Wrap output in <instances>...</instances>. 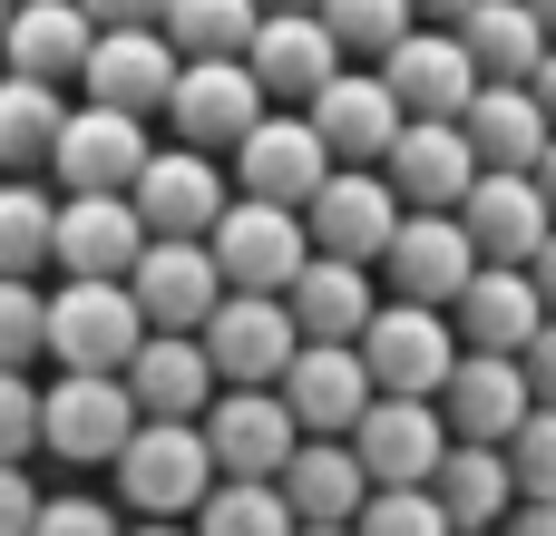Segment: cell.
I'll return each mask as SVG.
<instances>
[{"mask_svg":"<svg viewBox=\"0 0 556 536\" xmlns=\"http://www.w3.org/2000/svg\"><path fill=\"white\" fill-rule=\"evenodd\" d=\"M108 478H117L127 518H195V498L215 488V449L195 420H137L127 449L108 459Z\"/></svg>","mask_w":556,"mask_h":536,"instance_id":"cell-1","label":"cell"},{"mask_svg":"<svg viewBox=\"0 0 556 536\" xmlns=\"http://www.w3.org/2000/svg\"><path fill=\"white\" fill-rule=\"evenodd\" d=\"M137 342H147V312L127 293V273H59V293H49V361L59 371H127Z\"/></svg>","mask_w":556,"mask_h":536,"instance_id":"cell-2","label":"cell"},{"mask_svg":"<svg viewBox=\"0 0 556 536\" xmlns=\"http://www.w3.org/2000/svg\"><path fill=\"white\" fill-rule=\"evenodd\" d=\"M205 254H215V273H225V293H283L293 283V264L313 254V234H303V205H274V195H225V215L205 225Z\"/></svg>","mask_w":556,"mask_h":536,"instance_id":"cell-3","label":"cell"},{"mask_svg":"<svg viewBox=\"0 0 556 536\" xmlns=\"http://www.w3.org/2000/svg\"><path fill=\"white\" fill-rule=\"evenodd\" d=\"M127 430H137V400L117 371H59L39 391V449L59 469H108L127 449Z\"/></svg>","mask_w":556,"mask_h":536,"instance_id":"cell-4","label":"cell"},{"mask_svg":"<svg viewBox=\"0 0 556 536\" xmlns=\"http://www.w3.org/2000/svg\"><path fill=\"white\" fill-rule=\"evenodd\" d=\"M381 293H401V303H440L450 312V293L479 273V244H469V225H459V205H401V225H391V244H381Z\"/></svg>","mask_w":556,"mask_h":536,"instance_id":"cell-5","label":"cell"},{"mask_svg":"<svg viewBox=\"0 0 556 536\" xmlns=\"http://www.w3.org/2000/svg\"><path fill=\"white\" fill-rule=\"evenodd\" d=\"M352 352H362L371 391H420V400H430V391L450 381V361H459V332H450L440 303H401V293H381Z\"/></svg>","mask_w":556,"mask_h":536,"instance_id":"cell-6","label":"cell"},{"mask_svg":"<svg viewBox=\"0 0 556 536\" xmlns=\"http://www.w3.org/2000/svg\"><path fill=\"white\" fill-rule=\"evenodd\" d=\"M195 430H205V449H215V478H274V469L293 459V439H303V420L283 410L274 381H225V391L195 410Z\"/></svg>","mask_w":556,"mask_h":536,"instance_id":"cell-7","label":"cell"},{"mask_svg":"<svg viewBox=\"0 0 556 536\" xmlns=\"http://www.w3.org/2000/svg\"><path fill=\"white\" fill-rule=\"evenodd\" d=\"M274 98H264V78L244 68V59H176V88H166V127L186 137V146H205V156H235V137L264 117Z\"/></svg>","mask_w":556,"mask_h":536,"instance_id":"cell-8","label":"cell"},{"mask_svg":"<svg viewBox=\"0 0 556 536\" xmlns=\"http://www.w3.org/2000/svg\"><path fill=\"white\" fill-rule=\"evenodd\" d=\"M127 293H137L147 332H195V322L225 303V273H215L205 234H147L137 264H127Z\"/></svg>","mask_w":556,"mask_h":536,"instance_id":"cell-9","label":"cell"},{"mask_svg":"<svg viewBox=\"0 0 556 536\" xmlns=\"http://www.w3.org/2000/svg\"><path fill=\"white\" fill-rule=\"evenodd\" d=\"M342 439L362 449L371 488H420V478L440 469V449H450V420H440V400H420V391H371V410H362Z\"/></svg>","mask_w":556,"mask_h":536,"instance_id":"cell-10","label":"cell"},{"mask_svg":"<svg viewBox=\"0 0 556 536\" xmlns=\"http://www.w3.org/2000/svg\"><path fill=\"white\" fill-rule=\"evenodd\" d=\"M381 78H391V98H401L410 117H459V107L479 98V59H469V39H459L450 20H410V29L381 49Z\"/></svg>","mask_w":556,"mask_h":536,"instance_id":"cell-11","label":"cell"},{"mask_svg":"<svg viewBox=\"0 0 556 536\" xmlns=\"http://www.w3.org/2000/svg\"><path fill=\"white\" fill-rule=\"evenodd\" d=\"M147 117L137 107H108V98H78L68 117H59V137H49V176H59V195H78V186H127L137 166H147Z\"/></svg>","mask_w":556,"mask_h":536,"instance_id":"cell-12","label":"cell"},{"mask_svg":"<svg viewBox=\"0 0 556 536\" xmlns=\"http://www.w3.org/2000/svg\"><path fill=\"white\" fill-rule=\"evenodd\" d=\"M225 195H235L225 166H215L205 146H186V137H176V146H147V166L127 176V205H137L147 234H205V225L225 215Z\"/></svg>","mask_w":556,"mask_h":536,"instance_id":"cell-13","label":"cell"},{"mask_svg":"<svg viewBox=\"0 0 556 536\" xmlns=\"http://www.w3.org/2000/svg\"><path fill=\"white\" fill-rule=\"evenodd\" d=\"M391 225H401V186H391L381 166H332V176H323V186L303 195V234H313L323 254H352V264H381Z\"/></svg>","mask_w":556,"mask_h":536,"instance_id":"cell-14","label":"cell"},{"mask_svg":"<svg viewBox=\"0 0 556 536\" xmlns=\"http://www.w3.org/2000/svg\"><path fill=\"white\" fill-rule=\"evenodd\" d=\"M303 117L323 127V146H332V166H381V146L401 137V98H391V78L381 68H332L313 98H303Z\"/></svg>","mask_w":556,"mask_h":536,"instance_id":"cell-15","label":"cell"},{"mask_svg":"<svg viewBox=\"0 0 556 536\" xmlns=\"http://www.w3.org/2000/svg\"><path fill=\"white\" fill-rule=\"evenodd\" d=\"M323 176H332V146H323V127H313L303 107H293V117H283V107H264V117L235 137V186H244V195L303 205Z\"/></svg>","mask_w":556,"mask_h":536,"instance_id":"cell-16","label":"cell"},{"mask_svg":"<svg viewBox=\"0 0 556 536\" xmlns=\"http://www.w3.org/2000/svg\"><path fill=\"white\" fill-rule=\"evenodd\" d=\"M195 342H205V361H215V381H283V361H293V312H283V293H225L205 322H195Z\"/></svg>","mask_w":556,"mask_h":536,"instance_id":"cell-17","label":"cell"},{"mask_svg":"<svg viewBox=\"0 0 556 536\" xmlns=\"http://www.w3.org/2000/svg\"><path fill=\"white\" fill-rule=\"evenodd\" d=\"M78 88H88V98H108V107L156 117V107H166V88H176V39H166L156 20L98 29V39H88V59H78Z\"/></svg>","mask_w":556,"mask_h":536,"instance_id":"cell-18","label":"cell"},{"mask_svg":"<svg viewBox=\"0 0 556 536\" xmlns=\"http://www.w3.org/2000/svg\"><path fill=\"white\" fill-rule=\"evenodd\" d=\"M147 244L127 186H78L59 195V225H49V273H127Z\"/></svg>","mask_w":556,"mask_h":536,"instance_id":"cell-19","label":"cell"},{"mask_svg":"<svg viewBox=\"0 0 556 536\" xmlns=\"http://www.w3.org/2000/svg\"><path fill=\"white\" fill-rule=\"evenodd\" d=\"M244 68L264 78V98H274V107H303V98L342 68V39L323 29V10H264V20H254V39H244Z\"/></svg>","mask_w":556,"mask_h":536,"instance_id":"cell-20","label":"cell"},{"mask_svg":"<svg viewBox=\"0 0 556 536\" xmlns=\"http://www.w3.org/2000/svg\"><path fill=\"white\" fill-rule=\"evenodd\" d=\"M371 303H381V273L352 264V254H323V244H313V254L293 264V283H283V312H293L303 342H362Z\"/></svg>","mask_w":556,"mask_h":536,"instance_id":"cell-21","label":"cell"},{"mask_svg":"<svg viewBox=\"0 0 556 536\" xmlns=\"http://www.w3.org/2000/svg\"><path fill=\"white\" fill-rule=\"evenodd\" d=\"M459 225H469V244L489 254V264H528L538 244H547V195H538V176L528 166H479L469 176V195H459Z\"/></svg>","mask_w":556,"mask_h":536,"instance_id":"cell-22","label":"cell"},{"mask_svg":"<svg viewBox=\"0 0 556 536\" xmlns=\"http://www.w3.org/2000/svg\"><path fill=\"white\" fill-rule=\"evenodd\" d=\"M381 176L401 186V205H459L479 176V146L459 117H401V137L381 146Z\"/></svg>","mask_w":556,"mask_h":536,"instance_id":"cell-23","label":"cell"},{"mask_svg":"<svg viewBox=\"0 0 556 536\" xmlns=\"http://www.w3.org/2000/svg\"><path fill=\"white\" fill-rule=\"evenodd\" d=\"M283 410L303 420V430H323V439H342L362 410H371V371H362V352L352 342H293V361H283Z\"/></svg>","mask_w":556,"mask_h":536,"instance_id":"cell-24","label":"cell"},{"mask_svg":"<svg viewBox=\"0 0 556 536\" xmlns=\"http://www.w3.org/2000/svg\"><path fill=\"white\" fill-rule=\"evenodd\" d=\"M430 400H440L450 439H508V430L538 410V400H528L518 352H459V361H450V381H440Z\"/></svg>","mask_w":556,"mask_h":536,"instance_id":"cell-25","label":"cell"},{"mask_svg":"<svg viewBox=\"0 0 556 536\" xmlns=\"http://www.w3.org/2000/svg\"><path fill=\"white\" fill-rule=\"evenodd\" d=\"M274 488H283L293 527H352V508L371 498V469H362V449H352V439L303 430V439H293V459L274 469Z\"/></svg>","mask_w":556,"mask_h":536,"instance_id":"cell-26","label":"cell"},{"mask_svg":"<svg viewBox=\"0 0 556 536\" xmlns=\"http://www.w3.org/2000/svg\"><path fill=\"white\" fill-rule=\"evenodd\" d=\"M538 322H547V303H538L528 264H489V254H479V273L450 293V332H459V352H518Z\"/></svg>","mask_w":556,"mask_h":536,"instance_id":"cell-27","label":"cell"},{"mask_svg":"<svg viewBox=\"0 0 556 536\" xmlns=\"http://www.w3.org/2000/svg\"><path fill=\"white\" fill-rule=\"evenodd\" d=\"M127 400H137V420H195L225 381H215V361H205V342L195 332H147L137 352H127Z\"/></svg>","mask_w":556,"mask_h":536,"instance_id":"cell-28","label":"cell"},{"mask_svg":"<svg viewBox=\"0 0 556 536\" xmlns=\"http://www.w3.org/2000/svg\"><path fill=\"white\" fill-rule=\"evenodd\" d=\"M88 39H98V20H88L78 0H10V20H0V59H10L20 78H49V88L78 78Z\"/></svg>","mask_w":556,"mask_h":536,"instance_id":"cell-29","label":"cell"},{"mask_svg":"<svg viewBox=\"0 0 556 536\" xmlns=\"http://www.w3.org/2000/svg\"><path fill=\"white\" fill-rule=\"evenodd\" d=\"M459 127H469L479 166H538V156H547V137H556L528 78H479V98L459 107Z\"/></svg>","mask_w":556,"mask_h":536,"instance_id":"cell-30","label":"cell"},{"mask_svg":"<svg viewBox=\"0 0 556 536\" xmlns=\"http://www.w3.org/2000/svg\"><path fill=\"white\" fill-rule=\"evenodd\" d=\"M430 498L450 508V527H498L518 508V478H508V449L498 439H450L440 469H430Z\"/></svg>","mask_w":556,"mask_h":536,"instance_id":"cell-31","label":"cell"},{"mask_svg":"<svg viewBox=\"0 0 556 536\" xmlns=\"http://www.w3.org/2000/svg\"><path fill=\"white\" fill-rule=\"evenodd\" d=\"M450 29L469 39L479 78H528V68L547 59V29H538V10H528V0H469Z\"/></svg>","mask_w":556,"mask_h":536,"instance_id":"cell-32","label":"cell"},{"mask_svg":"<svg viewBox=\"0 0 556 536\" xmlns=\"http://www.w3.org/2000/svg\"><path fill=\"white\" fill-rule=\"evenodd\" d=\"M59 88L49 78H20L0 68V176H39L49 166V137H59Z\"/></svg>","mask_w":556,"mask_h":536,"instance_id":"cell-33","label":"cell"},{"mask_svg":"<svg viewBox=\"0 0 556 536\" xmlns=\"http://www.w3.org/2000/svg\"><path fill=\"white\" fill-rule=\"evenodd\" d=\"M254 20H264V0H166L156 29L176 39V59H244Z\"/></svg>","mask_w":556,"mask_h":536,"instance_id":"cell-34","label":"cell"},{"mask_svg":"<svg viewBox=\"0 0 556 536\" xmlns=\"http://www.w3.org/2000/svg\"><path fill=\"white\" fill-rule=\"evenodd\" d=\"M195 536H293V508H283V488L274 478H215L205 498H195Z\"/></svg>","mask_w":556,"mask_h":536,"instance_id":"cell-35","label":"cell"},{"mask_svg":"<svg viewBox=\"0 0 556 536\" xmlns=\"http://www.w3.org/2000/svg\"><path fill=\"white\" fill-rule=\"evenodd\" d=\"M49 225H59V195H39L29 176H0V273H49Z\"/></svg>","mask_w":556,"mask_h":536,"instance_id":"cell-36","label":"cell"},{"mask_svg":"<svg viewBox=\"0 0 556 536\" xmlns=\"http://www.w3.org/2000/svg\"><path fill=\"white\" fill-rule=\"evenodd\" d=\"M49 361V293L39 273H0V371Z\"/></svg>","mask_w":556,"mask_h":536,"instance_id":"cell-37","label":"cell"},{"mask_svg":"<svg viewBox=\"0 0 556 536\" xmlns=\"http://www.w3.org/2000/svg\"><path fill=\"white\" fill-rule=\"evenodd\" d=\"M352 536H459V527H450V508H440L430 478H420V488H371V498L352 508Z\"/></svg>","mask_w":556,"mask_h":536,"instance_id":"cell-38","label":"cell"},{"mask_svg":"<svg viewBox=\"0 0 556 536\" xmlns=\"http://www.w3.org/2000/svg\"><path fill=\"white\" fill-rule=\"evenodd\" d=\"M323 29L342 39V59H381L401 29H410V0H313Z\"/></svg>","mask_w":556,"mask_h":536,"instance_id":"cell-39","label":"cell"},{"mask_svg":"<svg viewBox=\"0 0 556 536\" xmlns=\"http://www.w3.org/2000/svg\"><path fill=\"white\" fill-rule=\"evenodd\" d=\"M498 449H508V478H518V498H556V410H547V400H538V410H528V420H518Z\"/></svg>","mask_w":556,"mask_h":536,"instance_id":"cell-40","label":"cell"},{"mask_svg":"<svg viewBox=\"0 0 556 536\" xmlns=\"http://www.w3.org/2000/svg\"><path fill=\"white\" fill-rule=\"evenodd\" d=\"M29 449H39V381L0 371V459H29Z\"/></svg>","mask_w":556,"mask_h":536,"instance_id":"cell-41","label":"cell"},{"mask_svg":"<svg viewBox=\"0 0 556 536\" xmlns=\"http://www.w3.org/2000/svg\"><path fill=\"white\" fill-rule=\"evenodd\" d=\"M29 536H117V518H108L98 498H39Z\"/></svg>","mask_w":556,"mask_h":536,"instance_id":"cell-42","label":"cell"},{"mask_svg":"<svg viewBox=\"0 0 556 536\" xmlns=\"http://www.w3.org/2000/svg\"><path fill=\"white\" fill-rule=\"evenodd\" d=\"M518 371H528V400H547V410H556V312L518 342Z\"/></svg>","mask_w":556,"mask_h":536,"instance_id":"cell-43","label":"cell"},{"mask_svg":"<svg viewBox=\"0 0 556 536\" xmlns=\"http://www.w3.org/2000/svg\"><path fill=\"white\" fill-rule=\"evenodd\" d=\"M29 518H39V488L20 459H0V536H29Z\"/></svg>","mask_w":556,"mask_h":536,"instance_id":"cell-44","label":"cell"},{"mask_svg":"<svg viewBox=\"0 0 556 536\" xmlns=\"http://www.w3.org/2000/svg\"><path fill=\"white\" fill-rule=\"evenodd\" d=\"M98 29H127V20H166V0H78Z\"/></svg>","mask_w":556,"mask_h":536,"instance_id":"cell-45","label":"cell"},{"mask_svg":"<svg viewBox=\"0 0 556 536\" xmlns=\"http://www.w3.org/2000/svg\"><path fill=\"white\" fill-rule=\"evenodd\" d=\"M498 536H556V498H518V508L498 518Z\"/></svg>","mask_w":556,"mask_h":536,"instance_id":"cell-46","label":"cell"},{"mask_svg":"<svg viewBox=\"0 0 556 536\" xmlns=\"http://www.w3.org/2000/svg\"><path fill=\"white\" fill-rule=\"evenodd\" d=\"M528 283H538V303H547V312H556V225H547V244L528 254Z\"/></svg>","mask_w":556,"mask_h":536,"instance_id":"cell-47","label":"cell"},{"mask_svg":"<svg viewBox=\"0 0 556 536\" xmlns=\"http://www.w3.org/2000/svg\"><path fill=\"white\" fill-rule=\"evenodd\" d=\"M528 88H538V107H547V127H556V39H547V59L528 68Z\"/></svg>","mask_w":556,"mask_h":536,"instance_id":"cell-48","label":"cell"},{"mask_svg":"<svg viewBox=\"0 0 556 536\" xmlns=\"http://www.w3.org/2000/svg\"><path fill=\"white\" fill-rule=\"evenodd\" d=\"M528 176H538V195H547V215H556V137H547V156H538Z\"/></svg>","mask_w":556,"mask_h":536,"instance_id":"cell-49","label":"cell"},{"mask_svg":"<svg viewBox=\"0 0 556 536\" xmlns=\"http://www.w3.org/2000/svg\"><path fill=\"white\" fill-rule=\"evenodd\" d=\"M117 536H195L186 518H137V527H117Z\"/></svg>","mask_w":556,"mask_h":536,"instance_id":"cell-50","label":"cell"},{"mask_svg":"<svg viewBox=\"0 0 556 536\" xmlns=\"http://www.w3.org/2000/svg\"><path fill=\"white\" fill-rule=\"evenodd\" d=\"M469 0H410V20H459Z\"/></svg>","mask_w":556,"mask_h":536,"instance_id":"cell-51","label":"cell"},{"mask_svg":"<svg viewBox=\"0 0 556 536\" xmlns=\"http://www.w3.org/2000/svg\"><path fill=\"white\" fill-rule=\"evenodd\" d=\"M528 10H538V29H547V39H556V0H528Z\"/></svg>","mask_w":556,"mask_h":536,"instance_id":"cell-52","label":"cell"},{"mask_svg":"<svg viewBox=\"0 0 556 536\" xmlns=\"http://www.w3.org/2000/svg\"><path fill=\"white\" fill-rule=\"evenodd\" d=\"M293 536H352V527H293Z\"/></svg>","mask_w":556,"mask_h":536,"instance_id":"cell-53","label":"cell"},{"mask_svg":"<svg viewBox=\"0 0 556 536\" xmlns=\"http://www.w3.org/2000/svg\"><path fill=\"white\" fill-rule=\"evenodd\" d=\"M264 10H313V0H264Z\"/></svg>","mask_w":556,"mask_h":536,"instance_id":"cell-54","label":"cell"},{"mask_svg":"<svg viewBox=\"0 0 556 536\" xmlns=\"http://www.w3.org/2000/svg\"><path fill=\"white\" fill-rule=\"evenodd\" d=\"M459 536H498V527H459Z\"/></svg>","mask_w":556,"mask_h":536,"instance_id":"cell-55","label":"cell"},{"mask_svg":"<svg viewBox=\"0 0 556 536\" xmlns=\"http://www.w3.org/2000/svg\"><path fill=\"white\" fill-rule=\"evenodd\" d=\"M0 20H10V0H0Z\"/></svg>","mask_w":556,"mask_h":536,"instance_id":"cell-56","label":"cell"}]
</instances>
